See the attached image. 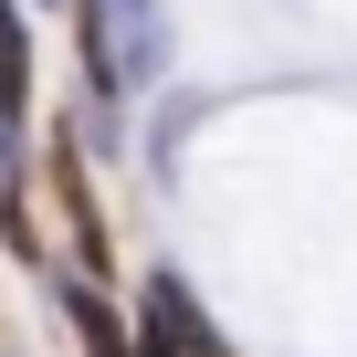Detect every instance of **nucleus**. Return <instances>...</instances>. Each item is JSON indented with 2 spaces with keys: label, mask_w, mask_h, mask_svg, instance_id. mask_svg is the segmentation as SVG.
<instances>
[{
  "label": "nucleus",
  "mask_w": 357,
  "mask_h": 357,
  "mask_svg": "<svg viewBox=\"0 0 357 357\" xmlns=\"http://www.w3.org/2000/svg\"><path fill=\"white\" fill-rule=\"evenodd\" d=\"M53 11H74V0H53Z\"/></svg>",
  "instance_id": "obj_7"
},
{
  "label": "nucleus",
  "mask_w": 357,
  "mask_h": 357,
  "mask_svg": "<svg viewBox=\"0 0 357 357\" xmlns=\"http://www.w3.org/2000/svg\"><path fill=\"white\" fill-rule=\"evenodd\" d=\"M53 305H63V326H74V347H84V357H137V336H126L116 294H105V284H84L74 263H53Z\"/></svg>",
  "instance_id": "obj_5"
},
{
  "label": "nucleus",
  "mask_w": 357,
  "mask_h": 357,
  "mask_svg": "<svg viewBox=\"0 0 357 357\" xmlns=\"http://www.w3.org/2000/svg\"><path fill=\"white\" fill-rule=\"evenodd\" d=\"M43 190H53V211H63V231H74V273L84 284H105V263H116V231H105V200H95V158L53 126V147H43Z\"/></svg>",
  "instance_id": "obj_2"
},
{
  "label": "nucleus",
  "mask_w": 357,
  "mask_h": 357,
  "mask_svg": "<svg viewBox=\"0 0 357 357\" xmlns=\"http://www.w3.org/2000/svg\"><path fill=\"white\" fill-rule=\"evenodd\" d=\"M126 326H147L168 357H242L221 326H211V305L190 294V273H178V263H147V284H137V315Z\"/></svg>",
  "instance_id": "obj_3"
},
{
  "label": "nucleus",
  "mask_w": 357,
  "mask_h": 357,
  "mask_svg": "<svg viewBox=\"0 0 357 357\" xmlns=\"http://www.w3.org/2000/svg\"><path fill=\"white\" fill-rule=\"evenodd\" d=\"M74 32H84V95H105V105L158 95L178 63L168 0H74Z\"/></svg>",
  "instance_id": "obj_1"
},
{
  "label": "nucleus",
  "mask_w": 357,
  "mask_h": 357,
  "mask_svg": "<svg viewBox=\"0 0 357 357\" xmlns=\"http://www.w3.org/2000/svg\"><path fill=\"white\" fill-rule=\"evenodd\" d=\"M22 137H32V22L0 0V178L22 190Z\"/></svg>",
  "instance_id": "obj_4"
},
{
  "label": "nucleus",
  "mask_w": 357,
  "mask_h": 357,
  "mask_svg": "<svg viewBox=\"0 0 357 357\" xmlns=\"http://www.w3.org/2000/svg\"><path fill=\"white\" fill-rule=\"evenodd\" d=\"M0 242H11L22 263H43V231H32V200L22 190H0Z\"/></svg>",
  "instance_id": "obj_6"
}]
</instances>
